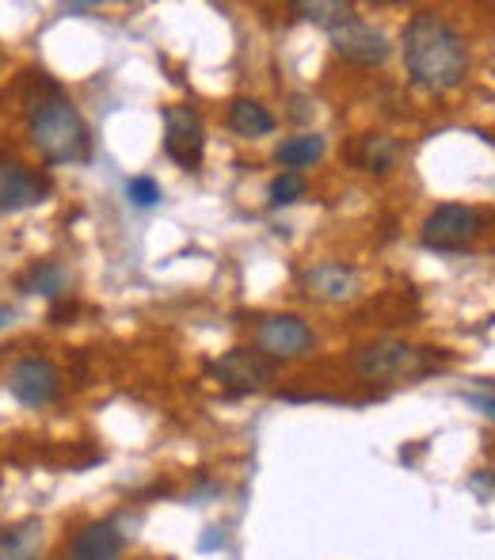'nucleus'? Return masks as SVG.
I'll return each mask as SVG.
<instances>
[{
	"mask_svg": "<svg viewBox=\"0 0 495 560\" xmlns=\"http://www.w3.org/2000/svg\"><path fill=\"white\" fill-rule=\"evenodd\" d=\"M408 81L423 92H450L469 73L465 35L438 12H415L400 35Z\"/></svg>",
	"mask_w": 495,
	"mask_h": 560,
	"instance_id": "obj_1",
	"label": "nucleus"
},
{
	"mask_svg": "<svg viewBox=\"0 0 495 560\" xmlns=\"http://www.w3.org/2000/svg\"><path fill=\"white\" fill-rule=\"evenodd\" d=\"M31 141L43 153L46 164H76L89 161L92 138L84 126L81 112L61 96L58 84H50V92L38 100H31Z\"/></svg>",
	"mask_w": 495,
	"mask_h": 560,
	"instance_id": "obj_2",
	"label": "nucleus"
},
{
	"mask_svg": "<svg viewBox=\"0 0 495 560\" xmlns=\"http://www.w3.org/2000/svg\"><path fill=\"white\" fill-rule=\"evenodd\" d=\"M423 370H427L423 351L404 339H377L355 351V374L363 382H412Z\"/></svg>",
	"mask_w": 495,
	"mask_h": 560,
	"instance_id": "obj_3",
	"label": "nucleus"
},
{
	"mask_svg": "<svg viewBox=\"0 0 495 560\" xmlns=\"http://www.w3.org/2000/svg\"><path fill=\"white\" fill-rule=\"evenodd\" d=\"M484 233V218L481 210L461 207V202H443L423 218L420 241L431 252H461Z\"/></svg>",
	"mask_w": 495,
	"mask_h": 560,
	"instance_id": "obj_4",
	"label": "nucleus"
},
{
	"mask_svg": "<svg viewBox=\"0 0 495 560\" xmlns=\"http://www.w3.org/2000/svg\"><path fill=\"white\" fill-rule=\"evenodd\" d=\"M274 366L279 362L267 359L259 347H233L222 359H214L207 366V374L214 377L222 389H229L233 397H248V393H259L267 382L274 377Z\"/></svg>",
	"mask_w": 495,
	"mask_h": 560,
	"instance_id": "obj_5",
	"label": "nucleus"
},
{
	"mask_svg": "<svg viewBox=\"0 0 495 560\" xmlns=\"http://www.w3.org/2000/svg\"><path fill=\"white\" fill-rule=\"evenodd\" d=\"M328 43H332V50L340 54L343 61L363 66V69L385 66L392 54L389 35H385L381 27H374V23L358 20V15H347V20H340L335 27H328Z\"/></svg>",
	"mask_w": 495,
	"mask_h": 560,
	"instance_id": "obj_6",
	"label": "nucleus"
},
{
	"mask_svg": "<svg viewBox=\"0 0 495 560\" xmlns=\"http://www.w3.org/2000/svg\"><path fill=\"white\" fill-rule=\"evenodd\" d=\"M313 343H317L313 328L294 313H271V317L256 320V347L274 362L302 359V354L313 351Z\"/></svg>",
	"mask_w": 495,
	"mask_h": 560,
	"instance_id": "obj_7",
	"label": "nucleus"
},
{
	"mask_svg": "<svg viewBox=\"0 0 495 560\" xmlns=\"http://www.w3.org/2000/svg\"><path fill=\"white\" fill-rule=\"evenodd\" d=\"M8 393L27 408H46L61 393V370L50 359H43V354L20 359L8 370Z\"/></svg>",
	"mask_w": 495,
	"mask_h": 560,
	"instance_id": "obj_8",
	"label": "nucleus"
},
{
	"mask_svg": "<svg viewBox=\"0 0 495 560\" xmlns=\"http://www.w3.org/2000/svg\"><path fill=\"white\" fill-rule=\"evenodd\" d=\"M202 149H207V130L195 107L172 104L164 107V153L179 164V168H199Z\"/></svg>",
	"mask_w": 495,
	"mask_h": 560,
	"instance_id": "obj_9",
	"label": "nucleus"
},
{
	"mask_svg": "<svg viewBox=\"0 0 495 560\" xmlns=\"http://www.w3.org/2000/svg\"><path fill=\"white\" fill-rule=\"evenodd\" d=\"M46 195H50L46 176H38L27 164L0 161V210H8V214L31 210V207H38V202H46Z\"/></svg>",
	"mask_w": 495,
	"mask_h": 560,
	"instance_id": "obj_10",
	"label": "nucleus"
},
{
	"mask_svg": "<svg viewBox=\"0 0 495 560\" xmlns=\"http://www.w3.org/2000/svg\"><path fill=\"white\" fill-rule=\"evenodd\" d=\"M126 534L115 523H92L69 546V560H119Z\"/></svg>",
	"mask_w": 495,
	"mask_h": 560,
	"instance_id": "obj_11",
	"label": "nucleus"
},
{
	"mask_svg": "<svg viewBox=\"0 0 495 560\" xmlns=\"http://www.w3.org/2000/svg\"><path fill=\"white\" fill-rule=\"evenodd\" d=\"M351 161L363 172H370V176H389V172L404 161V145H400L392 133H363L355 153H351Z\"/></svg>",
	"mask_w": 495,
	"mask_h": 560,
	"instance_id": "obj_12",
	"label": "nucleus"
},
{
	"mask_svg": "<svg viewBox=\"0 0 495 560\" xmlns=\"http://www.w3.org/2000/svg\"><path fill=\"white\" fill-rule=\"evenodd\" d=\"M305 290H309V298H320V302H343V298H351L358 290V279L343 264H320L305 275Z\"/></svg>",
	"mask_w": 495,
	"mask_h": 560,
	"instance_id": "obj_13",
	"label": "nucleus"
},
{
	"mask_svg": "<svg viewBox=\"0 0 495 560\" xmlns=\"http://www.w3.org/2000/svg\"><path fill=\"white\" fill-rule=\"evenodd\" d=\"M43 553V523L23 518L15 526L0 530V560H38Z\"/></svg>",
	"mask_w": 495,
	"mask_h": 560,
	"instance_id": "obj_14",
	"label": "nucleus"
},
{
	"mask_svg": "<svg viewBox=\"0 0 495 560\" xmlns=\"http://www.w3.org/2000/svg\"><path fill=\"white\" fill-rule=\"evenodd\" d=\"M229 130L237 138H267L274 130V115L267 112L259 100H248V96H237L229 104Z\"/></svg>",
	"mask_w": 495,
	"mask_h": 560,
	"instance_id": "obj_15",
	"label": "nucleus"
},
{
	"mask_svg": "<svg viewBox=\"0 0 495 560\" xmlns=\"http://www.w3.org/2000/svg\"><path fill=\"white\" fill-rule=\"evenodd\" d=\"M320 156H325V138L320 133H294V138L279 141V149H274V161L290 172L313 168Z\"/></svg>",
	"mask_w": 495,
	"mask_h": 560,
	"instance_id": "obj_16",
	"label": "nucleus"
},
{
	"mask_svg": "<svg viewBox=\"0 0 495 560\" xmlns=\"http://www.w3.org/2000/svg\"><path fill=\"white\" fill-rule=\"evenodd\" d=\"M20 290L23 294H43V298H61L69 290V271L54 259H43L35 264L27 275L20 279Z\"/></svg>",
	"mask_w": 495,
	"mask_h": 560,
	"instance_id": "obj_17",
	"label": "nucleus"
},
{
	"mask_svg": "<svg viewBox=\"0 0 495 560\" xmlns=\"http://www.w3.org/2000/svg\"><path fill=\"white\" fill-rule=\"evenodd\" d=\"M290 12L297 15V20L305 23H320V27H335L340 20H347V15H355V8L343 4V0H297V4H290Z\"/></svg>",
	"mask_w": 495,
	"mask_h": 560,
	"instance_id": "obj_18",
	"label": "nucleus"
},
{
	"mask_svg": "<svg viewBox=\"0 0 495 560\" xmlns=\"http://www.w3.org/2000/svg\"><path fill=\"white\" fill-rule=\"evenodd\" d=\"M126 199H130V207H138V210H153L164 195L153 176H133V179H126Z\"/></svg>",
	"mask_w": 495,
	"mask_h": 560,
	"instance_id": "obj_19",
	"label": "nucleus"
},
{
	"mask_svg": "<svg viewBox=\"0 0 495 560\" xmlns=\"http://www.w3.org/2000/svg\"><path fill=\"white\" fill-rule=\"evenodd\" d=\"M305 195V179L302 172H282L271 179V207H290Z\"/></svg>",
	"mask_w": 495,
	"mask_h": 560,
	"instance_id": "obj_20",
	"label": "nucleus"
},
{
	"mask_svg": "<svg viewBox=\"0 0 495 560\" xmlns=\"http://www.w3.org/2000/svg\"><path fill=\"white\" fill-rule=\"evenodd\" d=\"M202 553H214V549H225V530H217V526H210L207 538L199 541Z\"/></svg>",
	"mask_w": 495,
	"mask_h": 560,
	"instance_id": "obj_21",
	"label": "nucleus"
},
{
	"mask_svg": "<svg viewBox=\"0 0 495 560\" xmlns=\"http://www.w3.org/2000/svg\"><path fill=\"white\" fill-rule=\"evenodd\" d=\"M469 405L481 408L484 416H492V420H495V397H469Z\"/></svg>",
	"mask_w": 495,
	"mask_h": 560,
	"instance_id": "obj_22",
	"label": "nucleus"
},
{
	"mask_svg": "<svg viewBox=\"0 0 495 560\" xmlns=\"http://www.w3.org/2000/svg\"><path fill=\"white\" fill-rule=\"evenodd\" d=\"M12 317H15V313H12V305H0V328H8V325H12Z\"/></svg>",
	"mask_w": 495,
	"mask_h": 560,
	"instance_id": "obj_23",
	"label": "nucleus"
},
{
	"mask_svg": "<svg viewBox=\"0 0 495 560\" xmlns=\"http://www.w3.org/2000/svg\"><path fill=\"white\" fill-rule=\"evenodd\" d=\"M92 8H96V4H66V12L69 15H81V12H92Z\"/></svg>",
	"mask_w": 495,
	"mask_h": 560,
	"instance_id": "obj_24",
	"label": "nucleus"
}]
</instances>
